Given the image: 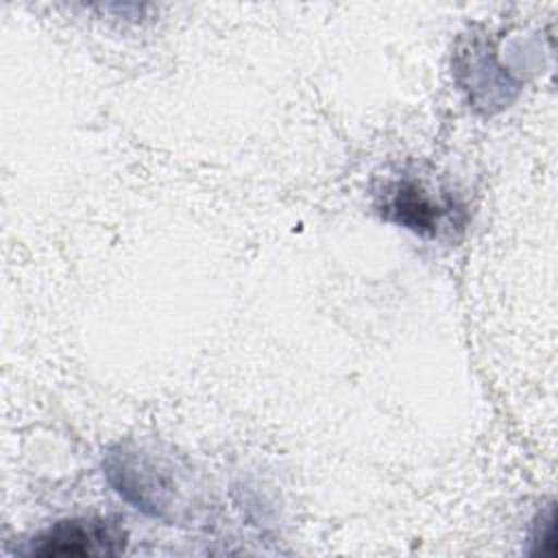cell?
<instances>
[{
  "mask_svg": "<svg viewBox=\"0 0 558 558\" xmlns=\"http://www.w3.org/2000/svg\"><path fill=\"white\" fill-rule=\"evenodd\" d=\"M124 530L109 519H65L33 538L28 554L44 558L116 556L124 549Z\"/></svg>",
  "mask_w": 558,
  "mask_h": 558,
  "instance_id": "1",
  "label": "cell"
},
{
  "mask_svg": "<svg viewBox=\"0 0 558 558\" xmlns=\"http://www.w3.org/2000/svg\"><path fill=\"white\" fill-rule=\"evenodd\" d=\"M384 211L388 218H392L395 222L416 233L434 235L440 222L445 220V216L453 209L451 205L432 201L421 185L403 181V183H395L386 194Z\"/></svg>",
  "mask_w": 558,
  "mask_h": 558,
  "instance_id": "2",
  "label": "cell"
}]
</instances>
